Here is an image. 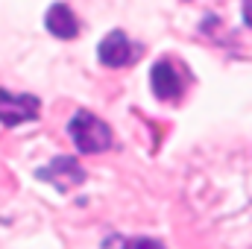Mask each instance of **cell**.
I'll return each instance as SVG.
<instances>
[{
  "mask_svg": "<svg viewBox=\"0 0 252 249\" xmlns=\"http://www.w3.org/2000/svg\"><path fill=\"white\" fill-rule=\"evenodd\" d=\"M35 118H38V100L32 94H12V91L0 88V124L21 126Z\"/></svg>",
  "mask_w": 252,
  "mask_h": 249,
  "instance_id": "277c9868",
  "label": "cell"
},
{
  "mask_svg": "<svg viewBox=\"0 0 252 249\" xmlns=\"http://www.w3.org/2000/svg\"><path fill=\"white\" fill-rule=\"evenodd\" d=\"M185 205L205 232L226 247H252V147L193 158L185 176Z\"/></svg>",
  "mask_w": 252,
  "mask_h": 249,
  "instance_id": "6da1fadb",
  "label": "cell"
},
{
  "mask_svg": "<svg viewBox=\"0 0 252 249\" xmlns=\"http://www.w3.org/2000/svg\"><path fill=\"white\" fill-rule=\"evenodd\" d=\"M150 85H153V94L158 100H179L182 91H185V79L179 76V70L170 62H158L150 73Z\"/></svg>",
  "mask_w": 252,
  "mask_h": 249,
  "instance_id": "8992f818",
  "label": "cell"
},
{
  "mask_svg": "<svg viewBox=\"0 0 252 249\" xmlns=\"http://www.w3.org/2000/svg\"><path fill=\"white\" fill-rule=\"evenodd\" d=\"M67 135L73 141V147L85 156H94V153H103L112 147V129L103 124L97 115L91 112H76L67 124Z\"/></svg>",
  "mask_w": 252,
  "mask_h": 249,
  "instance_id": "7a4b0ae2",
  "label": "cell"
},
{
  "mask_svg": "<svg viewBox=\"0 0 252 249\" xmlns=\"http://www.w3.org/2000/svg\"><path fill=\"white\" fill-rule=\"evenodd\" d=\"M44 24H47V30H50L56 38H64V41H70V38L79 32V21H76V15H73L64 3H53V6L47 9Z\"/></svg>",
  "mask_w": 252,
  "mask_h": 249,
  "instance_id": "52a82bcc",
  "label": "cell"
},
{
  "mask_svg": "<svg viewBox=\"0 0 252 249\" xmlns=\"http://www.w3.org/2000/svg\"><path fill=\"white\" fill-rule=\"evenodd\" d=\"M244 21H247V27L252 30V0H244Z\"/></svg>",
  "mask_w": 252,
  "mask_h": 249,
  "instance_id": "9c48e42d",
  "label": "cell"
},
{
  "mask_svg": "<svg viewBox=\"0 0 252 249\" xmlns=\"http://www.w3.org/2000/svg\"><path fill=\"white\" fill-rule=\"evenodd\" d=\"M124 249H164V244L156 241V238H129Z\"/></svg>",
  "mask_w": 252,
  "mask_h": 249,
  "instance_id": "ba28073f",
  "label": "cell"
},
{
  "mask_svg": "<svg viewBox=\"0 0 252 249\" xmlns=\"http://www.w3.org/2000/svg\"><path fill=\"white\" fill-rule=\"evenodd\" d=\"M35 176H38L41 182L53 185L56 190H62V193H67V190H73L76 185L85 182V170L79 167V161H76L73 156H59V158H53L50 164L38 167Z\"/></svg>",
  "mask_w": 252,
  "mask_h": 249,
  "instance_id": "3957f363",
  "label": "cell"
},
{
  "mask_svg": "<svg viewBox=\"0 0 252 249\" xmlns=\"http://www.w3.org/2000/svg\"><path fill=\"white\" fill-rule=\"evenodd\" d=\"M97 56H100V62L106 64V67H124V64L135 62L138 50H135V44L126 38V32L115 30V32H109V35L100 41Z\"/></svg>",
  "mask_w": 252,
  "mask_h": 249,
  "instance_id": "5b68a950",
  "label": "cell"
}]
</instances>
